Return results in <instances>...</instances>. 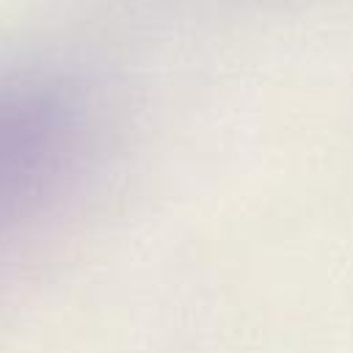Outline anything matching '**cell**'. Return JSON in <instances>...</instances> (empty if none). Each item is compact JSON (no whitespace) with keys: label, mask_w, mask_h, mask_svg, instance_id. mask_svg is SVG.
Masks as SVG:
<instances>
[{"label":"cell","mask_w":353,"mask_h":353,"mask_svg":"<svg viewBox=\"0 0 353 353\" xmlns=\"http://www.w3.org/2000/svg\"><path fill=\"white\" fill-rule=\"evenodd\" d=\"M88 132V102L69 80L36 74L0 85V237L66 188Z\"/></svg>","instance_id":"1"}]
</instances>
